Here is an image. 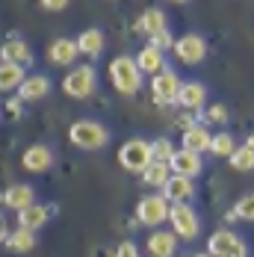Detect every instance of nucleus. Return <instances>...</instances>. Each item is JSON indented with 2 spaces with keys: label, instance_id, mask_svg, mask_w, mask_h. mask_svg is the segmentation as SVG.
Listing matches in <instances>:
<instances>
[{
  "label": "nucleus",
  "instance_id": "nucleus-20",
  "mask_svg": "<svg viewBox=\"0 0 254 257\" xmlns=\"http://www.w3.org/2000/svg\"><path fill=\"white\" fill-rule=\"evenodd\" d=\"M48 219H51V213H48V207H45V204H30V207H24V210L18 213V228L39 231Z\"/></svg>",
  "mask_w": 254,
  "mask_h": 257
},
{
  "label": "nucleus",
  "instance_id": "nucleus-17",
  "mask_svg": "<svg viewBox=\"0 0 254 257\" xmlns=\"http://www.w3.org/2000/svg\"><path fill=\"white\" fill-rule=\"evenodd\" d=\"M175 251H178L175 231H151V236H148V254L151 257H175Z\"/></svg>",
  "mask_w": 254,
  "mask_h": 257
},
{
  "label": "nucleus",
  "instance_id": "nucleus-31",
  "mask_svg": "<svg viewBox=\"0 0 254 257\" xmlns=\"http://www.w3.org/2000/svg\"><path fill=\"white\" fill-rule=\"evenodd\" d=\"M151 154H154L157 163H169L172 154H175V145H172L169 139H154L151 142Z\"/></svg>",
  "mask_w": 254,
  "mask_h": 257
},
{
  "label": "nucleus",
  "instance_id": "nucleus-35",
  "mask_svg": "<svg viewBox=\"0 0 254 257\" xmlns=\"http://www.w3.org/2000/svg\"><path fill=\"white\" fill-rule=\"evenodd\" d=\"M6 236H9V231H6V222H3V216H0V242H6Z\"/></svg>",
  "mask_w": 254,
  "mask_h": 257
},
{
  "label": "nucleus",
  "instance_id": "nucleus-22",
  "mask_svg": "<svg viewBox=\"0 0 254 257\" xmlns=\"http://www.w3.org/2000/svg\"><path fill=\"white\" fill-rule=\"evenodd\" d=\"M24 80H27V74H24L21 65L0 62V92H12V89H18Z\"/></svg>",
  "mask_w": 254,
  "mask_h": 257
},
{
  "label": "nucleus",
  "instance_id": "nucleus-11",
  "mask_svg": "<svg viewBox=\"0 0 254 257\" xmlns=\"http://www.w3.org/2000/svg\"><path fill=\"white\" fill-rule=\"evenodd\" d=\"M195 195V186L192 178H183V175H172L163 186V198L169 204H189V198Z\"/></svg>",
  "mask_w": 254,
  "mask_h": 257
},
{
  "label": "nucleus",
  "instance_id": "nucleus-23",
  "mask_svg": "<svg viewBox=\"0 0 254 257\" xmlns=\"http://www.w3.org/2000/svg\"><path fill=\"white\" fill-rule=\"evenodd\" d=\"M139 30H142L148 39L157 36V33H163V30H169L163 9H145V12H142V18H139Z\"/></svg>",
  "mask_w": 254,
  "mask_h": 257
},
{
  "label": "nucleus",
  "instance_id": "nucleus-38",
  "mask_svg": "<svg viewBox=\"0 0 254 257\" xmlns=\"http://www.w3.org/2000/svg\"><path fill=\"white\" fill-rule=\"evenodd\" d=\"M172 3H186V0H172Z\"/></svg>",
  "mask_w": 254,
  "mask_h": 257
},
{
  "label": "nucleus",
  "instance_id": "nucleus-14",
  "mask_svg": "<svg viewBox=\"0 0 254 257\" xmlns=\"http://www.w3.org/2000/svg\"><path fill=\"white\" fill-rule=\"evenodd\" d=\"M0 62H12V65L27 68L33 62V51H30V45L21 42V39H9V42L0 45Z\"/></svg>",
  "mask_w": 254,
  "mask_h": 257
},
{
  "label": "nucleus",
  "instance_id": "nucleus-21",
  "mask_svg": "<svg viewBox=\"0 0 254 257\" xmlns=\"http://www.w3.org/2000/svg\"><path fill=\"white\" fill-rule=\"evenodd\" d=\"M136 65H139V71L145 74H160V71H166V59H163V51H157V48H142L139 56H136Z\"/></svg>",
  "mask_w": 254,
  "mask_h": 257
},
{
  "label": "nucleus",
  "instance_id": "nucleus-18",
  "mask_svg": "<svg viewBox=\"0 0 254 257\" xmlns=\"http://www.w3.org/2000/svg\"><path fill=\"white\" fill-rule=\"evenodd\" d=\"M3 204L12 207L15 213H21L24 207L36 204V192H33V186H27V183H12V186L6 189V195H3Z\"/></svg>",
  "mask_w": 254,
  "mask_h": 257
},
{
  "label": "nucleus",
  "instance_id": "nucleus-33",
  "mask_svg": "<svg viewBox=\"0 0 254 257\" xmlns=\"http://www.w3.org/2000/svg\"><path fill=\"white\" fill-rule=\"evenodd\" d=\"M115 257H139V248H136L130 239H124V242L115 248Z\"/></svg>",
  "mask_w": 254,
  "mask_h": 257
},
{
  "label": "nucleus",
  "instance_id": "nucleus-32",
  "mask_svg": "<svg viewBox=\"0 0 254 257\" xmlns=\"http://www.w3.org/2000/svg\"><path fill=\"white\" fill-rule=\"evenodd\" d=\"M148 45L157 48V51H166V48H175V39H172V33H169V30H163V33H157V36L148 39Z\"/></svg>",
  "mask_w": 254,
  "mask_h": 257
},
{
  "label": "nucleus",
  "instance_id": "nucleus-2",
  "mask_svg": "<svg viewBox=\"0 0 254 257\" xmlns=\"http://www.w3.org/2000/svg\"><path fill=\"white\" fill-rule=\"evenodd\" d=\"M109 80H112L115 92H121V95H136L139 86H142V71H139V65H136L133 56H115V59L109 62Z\"/></svg>",
  "mask_w": 254,
  "mask_h": 257
},
{
  "label": "nucleus",
  "instance_id": "nucleus-24",
  "mask_svg": "<svg viewBox=\"0 0 254 257\" xmlns=\"http://www.w3.org/2000/svg\"><path fill=\"white\" fill-rule=\"evenodd\" d=\"M77 48H80V53H86V56H98V53L103 51V33L101 30H83L80 36H77Z\"/></svg>",
  "mask_w": 254,
  "mask_h": 257
},
{
  "label": "nucleus",
  "instance_id": "nucleus-36",
  "mask_svg": "<svg viewBox=\"0 0 254 257\" xmlns=\"http://www.w3.org/2000/svg\"><path fill=\"white\" fill-rule=\"evenodd\" d=\"M245 145H248V148H251V151H254V133H251V136H248V139H245Z\"/></svg>",
  "mask_w": 254,
  "mask_h": 257
},
{
  "label": "nucleus",
  "instance_id": "nucleus-30",
  "mask_svg": "<svg viewBox=\"0 0 254 257\" xmlns=\"http://www.w3.org/2000/svg\"><path fill=\"white\" fill-rule=\"evenodd\" d=\"M201 121H210V124H225L228 121V106L225 103H210L201 112Z\"/></svg>",
  "mask_w": 254,
  "mask_h": 257
},
{
  "label": "nucleus",
  "instance_id": "nucleus-28",
  "mask_svg": "<svg viewBox=\"0 0 254 257\" xmlns=\"http://www.w3.org/2000/svg\"><path fill=\"white\" fill-rule=\"evenodd\" d=\"M233 151H236V148H233V136H230V133H216V136L210 139V154L230 157Z\"/></svg>",
  "mask_w": 254,
  "mask_h": 257
},
{
  "label": "nucleus",
  "instance_id": "nucleus-8",
  "mask_svg": "<svg viewBox=\"0 0 254 257\" xmlns=\"http://www.w3.org/2000/svg\"><path fill=\"white\" fill-rule=\"evenodd\" d=\"M175 56H178L183 65H198L204 56H207V42H204V36L198 33H186V36H180L175 39Z\"/></svg>",
  "mask_w": 254,
  "mask_h": 257
},
{
  "label": "nucleus",
  "instance_id": "nucleus-19",
  "mask_svg": "<svg viewBox=\"0 0 254 257\" xmlns=\"http://www.w3.org/2000/svg\"><path fill=\"white\" fill-rule=\"evenodd\" d=\"M210 133L207 127L201 124H189V127H183V148L186 151H195V154H201V151H210Z\"/></svg>",
  "mask_w": 254,
  "mask_h": 257
},
{
  "label": "nucleus",
  "instance_id": "nucleus-27",
  "mask_svg": "<svg viewBox=\"0 0 254 257\" xmlns=\"http://www.w3.org/2000/svg\"><path fill=\"white\" fill-rule=\"evenodd\" d=\"M228 219H245V222H254V192L242 195V198L233 204V210L228 213Z\"/></svg>",
  "mask_w": 254,
  "mask_h": 257
},
{
  "label": "nucleus",
  "instance_id": "nucleus-1",
  "mask_svg": "<svg viewBox=\"0 0 254 257\" xmlns=\"http://www.w3.org/2000/svg\"><path fill=\"white\" fill-rule=\"evenodd\" d=\"M68 139H71V145H77L80 151H101L103 145L109 142V130L103 127L101 121L83 118V121H74L68 127Z\"/></svg>",
  "mask_w": 254,
  "mask_h": 257
},
{
  "label": "nucleus",
  "instance_id": "nucleus-25",
  "mask_svg": "<svg viewBox=\"0 0 254 257\" xmlns=\"http://www.w3.org/2000/svg\"><path fill=\"white\" fill-rule=\"evenodd\" d=\"M36 245V231H27V228H18V231H12L6 236V248L9 251H15V254H24Z\"/></svg>",
  "mask_w": 254,
  "mask_h": 257
},
{
  "label": "nucleus",
  "instance_id": "nucleus-4",
  "mask_svg": "<svg viewBox=\"0 0 254 257\" xmlns=\"http://www.w3.org/2000/svg\"><path fill=\"white\" fill-rule=\"evenodd\" d=\"M207 254L210 257H248V245L233 231H216L207 239Z\"/></svg>",
  "mask_w": 254,
  "mask_h": 257
},
{
  "label": "nucleus",
  "instance_id": "nucleus-10",
  "mask_svg": "<svg viewBox=\"0 0 254 257\" xmlns=\"http://www.w3.org/2000/svg\"><path fill=\"white\" fill-rule=\"evenodd\" d=\"M169 169H172V175H183V178H195V175H201L204 169V160L201 154H195V151H186V148H178L172 160H169Z\"/></svg>",
  "mask_w": 254,
  "mask_h": 257
},
{
  "label": "nucleus",
  "instance_id": "nucleus-7",
  "mask_svg": "<svg viewBox=\"0 0 254 257\" xmlns=\"http://www.w3.org/2000/svg\"><path fill=\"white\" fill-rule=\"evenodd\" d=\"M169 201L163 198V192L160 195H145L139 204H136V219H139V225H145V228H160L166 219H169Z\"/></svg>",
  "mask_w": 254,
  "mask_h": 257
},
{
  "label": "nucleus",
  "instance_id": "nucleus-34",
  "mask_svg": "<svg viewBox=\"0 0 254 257\" xmlns=\"http://www.w3.org/2000/svg\"><path fill=\"white\" fill-rule=\"evenodd\" d=\"M42 9L45 12H62V9H68V0H42Z\"/></svg>",
  "mask_w": 254,
  "mask_h": 257
},
{
  "label": "nucleus",
  "instance_id": "nucleus-15",
  "mask_svg": "<svg viewBox=\"0 0 254 257\" xmlns=\"http://www.w3.org/2000/svg\"><path fill=\"white\" fill-rule=\"evenodd\" d=\"M77 56H80V48H77V39H53L51 48H48V59L53 65H71Z\"/></svg>",
  "mask_w": 254,
  "mask_h": 257
},
{
  "label": "nucleus",
  "instance_id": "nucleus-37",
  "mask_svg": "<svg viewBox=\"0 0 254 257\" xmlns=\"http://www.w3.org/2000/svg\"><path fill=\"white\" fill-rule=\"evenodd\" d=\"M192 257H210V254H207V251H201V254H192Z\"/></svg>",
  "mask_w": 254,
  "mask_h": 257
},
{
  "label": "nucleus",
  "instance_id": "nucleus-26",
  "mask_svg": "<svg viewBox=\"0 0 254 257\" xmlns=\"http://www.w3.org/2000/svg\"><path fill=\"white\" fill-rule=\"evenodd\" d=\"M169 178H172V169H169V163H157V160H154L151 166L142 172V180H145L148 186H154V189H163Z\"/></svg>",
  "mask_w": 254,
  "mask_h": 257
},
{
  "label": "nucleus",
  "instance_id": "nucleus-29",
  "mask_svg": "<svg viewBox=\"0 0 254 257\" xmlns=\"http://www.w3.org/2000/svg\"><path fill=\"white\" fill-rule=\"evenodd\" d=\"M230 166H233L236 172H248V169H254V151L248 148V145L236 148V151L230 154Z\"/></svg>",
  "mask_w": 254,
  "mask_h": 257
},
{
  "label": "nucleus",
  "instance_id": "nucleus-9",
  "mask_svg": "<svg viewBox=\"0 0 254 257\" xmlns=\"http://www.w3.org/2000/svg\"><path fill=\"white\" fill-rule=\"evenodd\" d=\"M151 92L157 103H178V92H180V80L175 71H160L151 80Z\"/></svg>",
  "mask_w": 254,
  "mask_h": 257
},
{
  "label": "nucleus",
  "instance_id": "nucleus-12",
  "mask_svg": "<svg viewBox=\"0 0 254 257\" xmlns=\"http://www.w3.org/2000/svg\"><path fill=\"white\" fill-rule=\"evenodd\" d=\"M53 163V154L48 145H30L24 154H21V166H24L27 172H33V175H42V172H48Z\"/></svg>",
  "mask_w": 254,
  "mask_h": 257
},
{
  "label": "nucleus",
  "instance_id": "nucleus-3",
  "mask_svg": "<svg viewBox=\"0 0 254 257\" xmlns=\"http://www.w3.org/2000/svg\"><path fill=\"white\" fill-rule=\"evenodd\" d=\"M169 222H172V231H175L178 239L192 242V239L201 233V219H198V213L189 204H172L169 207Z\"/></svg>",
  "mask_w": 254,
  "mask_h": 257
},
{
  "label": "nucleus",
  "instance_id": "nucleus-5",
  "mask_svg": "<svg viewBox=\"0 0 254 257\" xmlns=\"http://www.w3.org/2000/svg\"><path fill=\"white\" fill-rule=\"evenodd\" d=\"M95 71H92V65H77L71 68L65 80H62V92L68 95V98H74V101H83V98H89L92 92H95Z\"/></svg>",
  "mask_w": 254,
  "mask_h": 257
},
{
  "label": "nucleus",
  "instance_id": "nucleus-13",
  "mask_svg": "<svg viewBox=\"0 0 254 257\" xmlns=\"http://www.w3.org/2000/svg\"><path fill=\"white\" fill-rule=\"evenodd\" d=\"M51 95V80L45 74H30V77L18 86V98L24 103H33V101H42Z\"/></svg>",
  "mask_w": 254,
  "mask_h": 257
},
{
  "label": "nucleus",
  "instance_id": "nucleus-6",
  "mask_svg": "<svg viewBox=\"0 0 254 257\" xmlns=\"http://www.w3.org/2000/svg\"><path fill=\"white\" fill-rule=\"evenodd\" d=\"M118 163L124 166L127 172H145L154 163L151 142H145V139H127L124 145H121V151H118Z\"/></svg>",
  "mask_w": 254,
  "mask_h": 257
},
{
  "label": "nucleus",
  "instance_id": "nucleus-16",
  "mask_svg": "<svg viewBox=\"0 0 254 257\" xmlns=\"http://www.w3.org/2000/svg\"><path fill=\"white\" fill-rule=\"evenodd\" d=\"M204 101H207V86L198 83V80H186L180 83V92H178V103L183 109H201Z\"/></svg>",
  "mask_w": 254,
  "mask_h": 257
}]
</instances>
